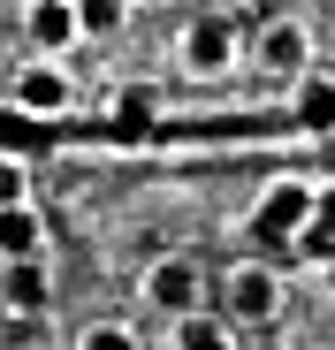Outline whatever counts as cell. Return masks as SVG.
I'll list each match as a JSON object with an SVG mask.
<instances>
[{"mask_svg": "<svg viewBox=\"0 0 335 350\" xmlns=\"http://www.w3.org/2000/svg\"><path fill=\"white\" fill-rule=\"evenodd\" d=\"M282 305H290V282H282L274 259H237L229 274H213V312L237 335H267L282 320Z\"/></svg>", "mask_w": 335, "mask_h": 350, "instance_id": "obj_1", "label": "cell"}, {"mask_svg": "<svg viewBox=\"0 0 335 350\" xmlns=\"http://www.w3.org/2000/svg\"><path fill=\"white\" fill-rule=\"evenodd\" d=\"M137 305H145L152 320H191V312L213 305V274L198 267V252H160V259H145V274H137Z\"/></svg>", "mask_w": 335, "mask_h": 350, "instance_id": "obj_2", "label": "cell"}, {"mask_svg": "<svg viewBox=\"0 0 335 350\" xmlns=\"http://www.w3.org/2000/svg\"><path fill=\"white\" fill-rule=\"evenodd\" d=\"M176 69H183L191 84H229V77L244 69V31H237L229 16H198V23H183V38H176Z\"/></svg>", "mask_w": 335, "mask_h": 350, "instance_id": "obj_3", "label": "cell"}, {"mask_svg": "<svg viewBox=\"0 0 335 350\" xmlns=\"http://www.w3.org/2000/svg\"><path fill=\"white\" fill-rule=\"evenodd\" d=\"M8 107L23 114V122H62V114L77 107V77L62 53H31V62L8 77Z\"/></svg>", "mask_w": 335, "mask_h": 350, "instance_id": "obj_4", "label": "cell"}, {"mask_svg": "<svg viewBox=\"0 0 335 350\" xmlns=\"http://www.w3.org/2000/svg\"><path fill=\"white\" fill-rule=\"evenodd\" d=\"M244 62H252L267 84H297V77L312 69V23H297V16L259 23V31L244 38Z\"/></svg>", "mask_w": 335, "mask_h": 350, "instance_id": "obj_5", "label": "cell"}, {"mask_svg": "<svg viewBox=\"0 0 335 350\" xmlns=\"http://www.w3.org/2000/svg\"><path fill=\"white\" fill-rule=\"evenodd\" d=\"M312 221V175H274V183L252 198V228L259 244H297Z\"/></svg>", "mask_w": 335, "mask_h": 350, "instance_id": "obj_6", "label": "cell"}, {"mask_svg": "<svg viewBox=\"0 0 335 350\" xmlns=\"http://www.w3.org/2000/svg\"><path fill=\"white\" fill-rule=\"evenodd\" d=\"M0 312H8V320H46L53 312L46 259H8V267H0Z\"/></svg>", "mask_w": 335, "mask_h": 350, "instance_id": "obj_7", "label": "cell"}, {"mask_svg": "<svg viewBox=\"0 0 335 350\" xmlns=\"http://www.w3.org/2000/svg\"><path fill=\"white\" fill-rule=\"evenodd\" d=\"M23 38H31V53H69V46H84L77 0H23Z\"/></svg>", "mask_w": 335, "mask_h": 350, "instance_id": "obj_8", "label": "cell"}, {"mask_svg": "<svg viewBox=\"0 0 335 350\" xmlns=\"http://www.w3.org/2000/svg\"><path fill=\"white\" fill-rule=\"evenodd\" d=\"M46 252H53V228H46V213H38L31 198L0 206V267H8V259H46Z\"/></svg>", "mask_w": 335, "mask_h": 350, "instance_id": "obj_9", "label": "cell"}, {"mask_svg": "<svg viewBox=\"0 0 335 350\" xmlns=\"http://www.w3.org/2000/svg\"><path fill=\"white\" fill-rule=\"evenodd\" d=\"M290 114H297V130H305V137H335V77L305 69V77L290 84Z\"/></svg>", "mask_w": 335, "mask_h": 350, "instance_id": "obj_10", "label": "cell"}, {"mask_svg": "<svg viewBox=\"0 0 335 350\" xmlns=\"http://www.w3.org/2000/svg\"><path fill=\"white\" fill-rule=\"evenodd\" d=\"M168 350H244V335L206 305V312H191V320H168Z\"/></svg>", "mask_w": 335, "mask_h": 350, "instance_id": "obj_11", "label": "cell"}, {"mask_svg": "<svg viewBox=\"0 0 335 350\" xmlns=\"http://www.w3.org/2000/svg\"><path fill=\"white\" fill-rule=\"evenodd\" d=\"M290 252H297V259H335V175L312 183V221H305V237H297Z\"/></svg>", "mask_w": 335, "mask_h": 350, "instance_id": "obj_12", "label": "cell"}, {"mask_svg": "<svg viewBox=\"0 0 335 350\" xmlns=\"http://www.w3.org/2000/svg\"><path fill=\"white\" fill-rule=\"evenodd\" d=\"M130 23V0H77V31L84 38H115Z\"/></svg>", "mask_w": 335, "mask_h": 350, "instance_id": "obj_13", "label": "cell"}, {"mask_svg": "<svg viewBox=\"0 0 335 350\" xmlns=\"http://www.w3.org/2000/svg\"><path fill=\"white\" fill-rule=\"evenodd\" d=\"M77 350H145L130 320H84L77 327Z\"/></svg>", "mask_w": 335, "mask_h": 350, "instance_id": "obj_14", "label": "cell"}, {"mask_svg": "<svg viewBox=\"0 0 335 350\" xmlns=\"http://www.w3.org/2000/svg\"><path fill=\"white\" fill-rule=\"evenodd\" d=\"M16 198H31V167L16 152H0V206H16Z\"/></svg>", "mask_w": 335, "mask_h": 350, "instance_id": "obj_15", "label": "cell"}, {"mask_svg": "<svg viewBox=\"0 0 335 350\" xmlns=\"http://www.w3.org/2000/svg\"><path fill=\"white\" fill-rule=\"evenodd\" d=\"M244 350H290V342H274V335H267V342H244Z\"/></svg>", "mask_w": 335, "mask_h": 350, "instance_id": "obj_16", "label": "cell"}, {"mask_svg": "<svg viewBox=\"0 0 335 350\" xmlns=\"http://www.w3.org/2000/svg\"><path fill=\"white\" fill-rule=\"evenodd\" d=\"M137 8H168V0H130V16H137Z\"/></svg>", "mask_w": 335, "mask_h": 350, "instance_id": "obj_17", "label": "cell"}]
</instances>
